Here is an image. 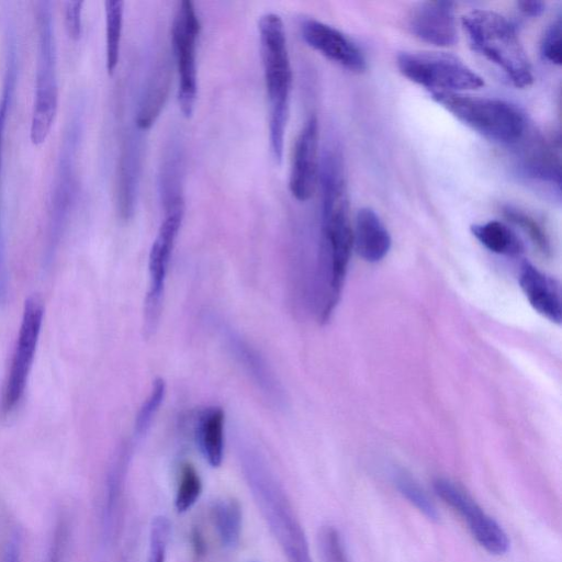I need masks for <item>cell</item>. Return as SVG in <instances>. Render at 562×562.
Listing matches in <instances>:
<instances>
[{
	"mask_svg": "<svg viewBox=\"0 0 562 562\" xmlns=\"http://www.w3.org/2000/svg\"><path fill=\"white\" fill-rule=\"evenodd\" d=\"M352 246L368 262L382 260L391 248L390 233L371 207H361L356 214Z\"/></svg>",
	"mask_w": 562,
	"mask_h": 562,
	"instance_id": "cell-17",
	"label": "cell"
},
{
	"mask_svg": "<svg viewBox=\"0 0 562 562\" xmlns=\"http://www.w3.org/2000/svg\"><path fill=\"white\" fill-rule=\"evenodd\" d=\"M165 394L166 383L164 379L158 378L153 382L151 391L136 415L135 435L137 437H142L147 432L155 414L164 401Z\"/></svg>",
	"mask_w": 562,
	"mask_h": 562,
	"instance_id": "cell-30",
	"label": "cell"
},
{
	"mask_svg": "<svg viewBox=\"0 0 562 562\" xmlns=\"http://www.w3.org/2000/svg\"><path fill=\"white\" fill-rule=\"evenodd\" d=\"M170 537V521L166 516L153 519L149 531V547L146 562H165Z\"/></svg>",
	"mask_w": 562,
	"mask_h": 562,
	"instance_id": "cell-31",
	"label": "cell"
},
{
	"mask_svg": "<svg viewBox=\"0 0 562 562\" xmlns=\"http://www.w3.org/2000/svg\"><path fill=\"white\" fill-rule=\"evenodd\" d=\"M8 268L7 254L2 236L0 235V305L7 302L8 297Z\"/></svg>",
	"mask_w": 562,
	"mask_h": 562,
	"instance_id": "cell-35",
	"label": "cell"
},
{
	"mask_svg": "<svg viewBox=\"0 0 562 562\" xmlns=\"http://www.w3.org/2000/svg\"><path fill=\"white\" fill-rule=\"evenodd\" d=\"M519 10L529 16H539L546 9V3L542 1H519L517 3Z\"/></svg>",
	"mask_w": 562,
	"mask_h": 562,
	"instance_id": "cell-39",
	"label": "cell"
},
{
	"mask_svg": "<svg viewBox=\"0 0 562 562\" xmlns=\"http://www.w3.org/2000/svg\"><path fill=\"white\" fill-rule=\"evenodd\" d=\"M44 306L38 296L24 302L19 334L4 382L1 407L10 413L24 395L43 325Z\"/></svg>",
	"mask_w": 562,
	"mask_h": 562,
	"instance_id": "cell-11",
	"label": "cell"
},
{
	"mask_svg": "<svg viewBox=\"0 0 562 562\" xmlns=\"http://www.w3.org/2000/svg\"><path fill=\"white\" fill-rule=\"evenodd\" d=\"M140 169L139 146L134 137L126 136L121 146L117 167V211L128 220L135 209Z\"/></svg>",
	"mask_w": 562,
	"mask_h": 562,
	"instance_id": "cell-18",
	"label": "cell"
},
{
	"mask_svg": "<svg viewBox=\"0 0 562 562\" xmlns=\"http://www.w3.org/2000/svg\"><path fill=\"white\" fill-rule=\"evenodd\" d=\"M471 232L492 252L514 257L524 251V244L517 234L499 221L474 224Z\"/></svg>",
	"mask_w": 562,
	"mask_h": 562,
	"instance_id": "cell-23",
	"label": "cell"
},
{
	"mask_svg": "<svg viewBox=\"0 0 562 562\" xmlns=\"http://www.w3.org/2000/svg\"><path fill=\"white\" fill-rule=\"evenodd\" d=\"M396 63L403 76L430 92H459L484 86L482 77L452 54L404 52Z\"/></svg>",
	"mask_w": 562,
	"mask_h": 562,
	"instance_id": "cell-8",
	"label": "cell"
},
{
	"mask_svg": "<svg viewBox=\"0 0 562 562\" xmlns=\"http://www.w3.org/2000/svg\"><path fill=\"white\" fill-rule=\"evenodd\" d=\"M258 31L269 104V142L272 157L280 165L290 109L292 69L281 16L267 12L259 18Z\"/></svg>",
	"mask_w": 562,
	"mask_h": 562,
	"instance_id": "cell-3",
	"label": "cell"
},
{
	"mask_svg": "<svg viewBox=\"0 0 562 562\" xmlns=\"http://www.w3.org/2000/svg\"><path fill=\"white\" fill-rule=\"evenodd\" d=\"M471 47L496 65L517 88L529 87L533 74L515 26L504 15L474 10L462 18Z\"/></svg>",
	"mask_w": 562,
	"mask_h": 562,
	"instance_id": "cell-4",
	"label": "cell"
},
{
	"mask_svg": "<svg viewBox=\"0 0 562 562\" xmlns=\"http://www.w3.org/2000/svg\"><path fill=\"white\" fill-rule=\"evenodd\" d=\"M170 70L168 59L162 58L155 64L135 116V124L139 131L148 130L160 114L169 92Z\"/></svg>",
	"mask_w": 562,
	"mask_h": 562,
	"instance_id": "cell-19",
	"label": "cell"
},
{
	"mask_svg": "<svg viewBox=\"0 0 562 562\" xmlns=\"http://www.w3.org/2000/svg\"><path fill=\"white\" fill-rule=\"evenodd\" d=\"M131 457V449L128 445H123L109 471L108 482H106V498H105V521L109 524L113 522V517L115 515L122 490L125 480V474L128 465Z\"/></svg>",
	"mask_w": 562,
	"mask_h": 562,
	"instance_id": "cell-26",
	"label": "cell"
},
{
	"mask_svg": "<svg viewBox=\"0 0 562 562\" xmlns=\"http://www.w3.org/2000/svg\"><path fill=\"white\" fill-rule=\"evenodd\" d=\"M408 26L420 41L439 46H452L457 41V24L453 3L449 1H424L411 12Z\"/></svg>",
	"mask_w": 562,
	"mask_h": 562,
	"instance_id": "cell-15",
	"label": "cell"
},
{
	"mask_svg": "<svg viewBox=\"0 0 562 562\" xmlns=\"http://www.w3.org/2000/svg\"><path fill=\"white\" fill-rule=\"evenodd\" d=\"M210 517L222 546L234 549L239 542L243 529L240 504L234 498L216 499L211 505Z\"/></svg>",
	"mask_w": 562,
	"mask_h": 562,
	"instance_id": "cell-22",
	"label": "cell"
},
{
	"mask_svg": "<svg viewBox=\"0 0 562 562\" xmlns=\"http://www.w3.org/2000/svg\"><path fill=\"white\" fill-rule=\"evenodd\" d=\"M201 23L190 0L178 3L172 27L171 43L178 71V102L186 117L194 111L198 92L196 45Z\"/></svg>",
	"mask_w": 562,
	"mask_h": 562,
	"instance_id": "cell-10",
	"label": "cell"
},
{
	"mask_svg": "<svg viewBox=\"0 0 562 562\" xmlns=\"http://www.w3.org/2000/svg\"><path fill=\"white\" fill-rule=\"evenodd\" d=\"M540 54L546 61L557 66L561 65L562 46L560 15L546 29L540 43Z\"/></svg>",
	"mask_w": 562,
	"mask_h": 562,
	"instance_id": "cell-33",
	"label": "cell"
},
{
	"mask_svg": "<svg viewBox=\"0 0 562 562\" xmlns=\"http://www.w3.org/2000/svg\"><path fill=\"white\" fill-rule=\"evenodd\" d=\"M227 338L229 340L231 348L236 355L235 357L239 360L247 372L251 374L261 390L273 400L279 398L281 395L279 385L260 355L249 346V344L234 333H228Z\"/></svg>",
	"mask_w": 562,
	"mask_h": 562,
	"instance_id": "cell-21",
	"label": "cell"
},
{
	"mask_svg": "<svg viewBox=\"0 0 562 562\" xmlns=\"http://www.w3.org/2000/svg\"><path fill=\"white\" fill-rule=\"evenodd\" d=\"M82 134V119L79 110H74L66 123L57 156L54 179L50 186L47 207L44 261L52 262L78 194L77 156Z\"/></svg>",
	"mask_w": 562,
	"mask_h": 562,
	"instance_id": "cell-5",
	"label": "cell"
},
{
	"mask_svg": "<svg viewBox=\"0 0 562 562\" xmlns=\"http://www.w3.org/2000/svg\"><path fill=\"white\" fill-rule=\"evenodd\" d=\"M238 454L250 493L288 561L313 562L303 527L265 457L245 443L239 445Z\"/></svg>",
	"mask_w": 562,
	"mask_h": 562,
	"instance_id": "cell-2",
	"label": "cell"
},
{
	"mask_svg": "<svg viewBox=\"0 0 562 562\" xmlns=\"http://www.w3.org/2000/svg\"><path fill=\"white\" fill-rule=\"evenodd\" d=\"M224 412L212 406L203 409L198 417L195 437L199 448L207 463L217 468L224 454Z\"/></svg>",
	"mask_w": 562,
	"mask_h": 562,
	"instance_id": "cell-20",
	"label": "cell"
},
{
	"mask_svg": "<svg viewBox=\"0 0 562 562\" xmlns=\"http://www.w3.org/2000/svg\"><path fill=\"white\" fill-rule=\"evenodd\" d=\"M318 546L324 562H349L341 535L334 526L322 527Z\"/></svg>",
	"mask_w": 562,
	"mask_h": 562,
	"instance_id": "cell-32",
	"label": "cell"
},
{
	"mask_svg": "<svg viewBox=\"0 0 562 562\" xmlns=\"http://www.w3.org/2000/svg\"><path fill=\"white\" fill-rule=\"evenodd\" d=\"M1 562H21V540L18 533L7 542Z\"/></svg>",
	"mask_w": 562,
	"mask_h": 562,
	"instance_id": "cell-37",
	"label": "cell"
},
{
	"mask_svg": "<svg viewBox=\"0 0 562 562\" xmlns=\"http://www.w3.org/2000/svg\"><path fill=\"white\" fill-rule=\"evenodd\" d=\"M319 183L322 246L318 268V313L321 321L326 322L340 296L352 248V228L346 178L328 176Z\"/></svg>",
	"mask_w": 562,
	"mask_h": 562,
	"instance_id": "cell-1",
	"label": "cell"
},
{
	"mask_svg": "<svg viewBox=\"0 0 562 562\" xmlns=\"http://www.w3.org/2000/svg\"><path fill=\"white\" fill-rule=\"evenodd\" d=\"M301 34L308 46L347 70L361 74L367 69L362 49L336 27L315 19H304Z\"/></svg>",
	"mask_w": 562,
	"mask_h": 562,
	"instance_id": "cell-13",
	"label": "cell"
},
{
	"mask_svg": "<svg viewBox=\"0 0 562 562\" xmlns=\"http://www.w3.org/2000/svg\"><path fill=\"white\" fill-rule=\"evenodd\" d=\"M165 217L151 245L148 259L149 288L144 305V330L150 336L157 327L171 252L181 227L184 201L181 194L166 198Z\"/></svg>",
	"mask_w": 562,
	"mask_h": 562,
	"instance_id": "cell-9",
	"label": "cell"
},
{
	"mask_svg": "<svg viewBox=\"0 0 562 562\" xmlns=\"http://www.w3.org/2000/svg\"><path fill=\"white\" fill-rule=\"evenodd\" d=\"M432 488L443 503L467 521L473 538L488 553L502 555L508 551L507 533L462 487L448 479L437 477Z\"/></svg>",
	"mask_w": 562,
	"mask_h": 562,
	"instance_id": "cell-12",
	"label": "cell"
},
{
	"mask_svg": "<svg viewBox=\"0 0 562 562\" xmlns=\"http://www.w3.org/2000/svg\"><path fill=\"white\" fill-rule=\"evenodd\" d=\"M7 57H5V71L3 79L2 93L0 98V178L2 170V160H3V143H4V134L7 120L9 115L10 105L13 98V92L15 88L16 81V71H18V50H16V41L14 32L10 31L7 34Z\"/></svg>",
	"mask_w": 562,
	"mask_h": 562,
	"instance_id": "cell-24",
	"label": "cell"
},
{
	"mask_svg": "<svg viewBox=\"0 0 562 562\" xmlns=\"http://www.w3.org/2000/svg\"><path fill=\"white\" fill-rule=\"evenodd\" d=\"M519 284L530 305L550 322L561 323L559 283L533 265L524 261L519 272Z\"/></svg>",
	"mask_w": 562,
	"mask_h": 562,
	"instance_id": "cell-16",
	"label": "cell"
},
{
	"mask_svg": "<svg viewBox=\"0 0 562 562\" xmlns=\"http://www.w3.org/2000/svg\"><path fill=\"white\" fill-rule=\"evenodd\" d=\"M191 540L193 544L194 554L198 560L204 558L206 552V543L203 533L199 526H194L191 531Z\"/></svg>",
	"mask_w": 562,
	"mask_h": 562,
	"instance_id": "cell-38",
	"label": "cell"
},
{
	"mask_svg": "<svg viewBox=\"0 0 562 562\" xmlns=\"http://www.w3.org/2000/svg\"><path fill=\"white\" fill-rule=\"evenodd\" d=\"M105 13V65L109 75H112L120 58V44L123 29L124 2L121 0H106Z\"/></svg>",
	"mask_w": 562,
	"mask_h": 562,
	"instance_id": "cell-25",
	"label": "cell"
},
{
	"mask_svg": "<svg viewBox=\"0 0 562 562\" xmlns=\"http://www.w3.org/2000/svg\"><path fill=\"white\" fill-rule=\"evenodd\" d=\"M202 493V481L191 463L181 467L178 487L176 492L175 506L179 513L190 509L199 499Z\"/></svg>",
	"mask_w": 562,
	"mask_h": 562,
	"instance_id": "cell-28",
	"label": "cell"
},
{
	"mask_svg": "<svg viewBox=\"0 0 562 562\" xmlns=\"http://www.w3.org/2000/svg\"><path fill=\"white\" fill-rule=\"evenodd\" d=\"M504 214L515 225L519 226L532 240L535 246L542 252H550V240L544 227L531 214L518 207L507 205Z\"/></svg>",
	"mask_w": 562,
	"mask_h": 562,
	"instance_id": "cell-29",
	"label": "cell"
},
{
	"mask_svg": "<svg viewBox=\"0 0 562 562\" xmlns=\"http://www.w3.org/2000/svg\"><path fill=\"white\" fill-rule=\"evenodd\" d=\"M83 1H67L65 3V26L69 37L77 41L82 34Z\"/></svg>",
	"mask_w": 562,
	"mask_h": 562,
	"instance_id": "cell-34",
	"label": "cell"
},
{
	"mask_svg": "<svg viewBox=\"0 0 562 562\" xmlns=\"http://www.w3.org/2000/svg\"><path fill=\"white\" fill-rule=\"evenodd\" d=\"M431 98L460 122L488 139L517 143L526 131L524 113L514 104L459 92H430Z\"/></svg>",
	"mask_w": 562,
	"mask_h": 562,
	"instance_id": "cell-7",
	"label": "cell"
},
{
	"mask_svg": "<svg viewBox=\"0 0 562 562\" xmlns=\"http://www.w3.org/2000/svg\"><path fill=\"white\" fill-rule=\"evenodd\" d=\"M393 482L398 493L430 521L439 520L436 505L419 483L406 471L396 470Z\"/></svg>",
	"mask_w": 562,
	"mask_h": 562,
	"instance_id": "cell-27",
	"label": "cell"
},
{
	"mask_svg": "<svg viewBox=\"0 0 562 562\" xmlns=\"http://www.w3.org/2000/svg\"><path fill=\"white\" fill-rule=\"evenodd\" d=\"M35 22L37 55L30 139L33 145H41L50 132L58 108L57 47L49 1L36 3Z\"/></svg>",
	"mask_w": 562,
	"mask_h": 562,
	"instance_id": "cell-6",
	"label": "cell"
},
{
	"mask_svg": "<svg viewBox=\"0 0 562 562\" xmlns=\"http://www.w3.org/2000/svg\"><path fill=\"white\" fill-rule=\"evenodd\" d=\"M65 537H66L65 528H64V525L60 524L56 528L47 562H60L61 561Z\"/></svg>",
	"mask_w": 562,
	"mask_h": 562,
	"instance_id": "cell-36",
	"label": "cell"
},
{
	"mask_svg": "<svg viewBox=\"0 0 562 562\" xmlns=\"http://www.w3.org/2000/svg\"><path fill=\"white\" fill-rule=\"evenodd\" d=\"M318 121L311 115L301 128L294 144L289 188L297 201H307L318 180Z\"/></svg>",
	"mask_w": 562,
	"mask_h": 562,
	"instance_id": "cell-14",
	"label": "cell"
}]
</instances>
